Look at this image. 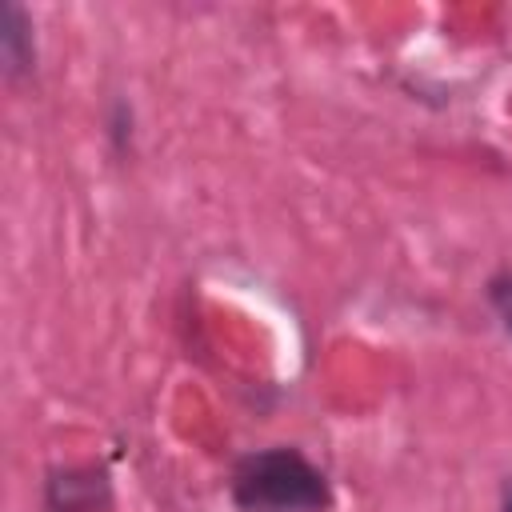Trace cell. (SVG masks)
<instances>
[{"label": "cell", "mask_w": 512, "mask_h": 512, "mask_svg": "<svg viewBox=\"0 0 512 512\" xmlns=\"http://www.w3.org/2000/svg\"><path fill=\"white\" fill-rule=\"evenodd\" d=\"M232 500L244 512H324L332 504L324 472L296 448L252 452L232 472Z\"/></svg>", "instance_id": "6da1fadb"}, {"label": "cell", "mask_w": 512, "mask_h": 512, "mask_svg": "<svg viewBox=\"0 0 512 512\" xmlns=\"http://www.w3.org/2000/svg\"><path fill=\"white\" fill-rule=\"evenodd\" d=\"M4 56L12 68H24L28 64V48H24V16L16 4L4 8Z\"/></svg>", "instance_id": "7a4b0ae2"}, {"label": "cell", "mask_w": 512, "mask_h": 512, "mask_svg": "<svg viewBox=\"0 0 512 512\" xmlns=\"http://www.w3.org/2000/svg\"><path fill=\"white\" fill-rule=\"evenodd\" d=\"M492 304H496V312H500L504 328L512 332V276H504V280H496V284H492Z\"/></svg>", "instance_id": "3957f363"}, {"label": "cell", "mask_w": 512, "mask_h": 512, "mask_svg": "<svg viewBox=\"0 0 512 512\" xmlns=\"http://www.w3.org/2000/svg\"><path fill=\"white\" fill-rule=\"evenodd\" d=\"M500 512H512V484H504V504H500Z\"/></svg>", "instance_id": "277c9868"}]
</instances>
